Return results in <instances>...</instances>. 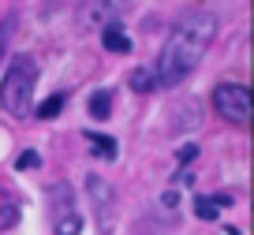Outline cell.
Wrapping results in <instances>:
<instances>
[{
	"label": "cell",
	"mask_w": 254,
	"mask_h": 235,
	"mask_svg": "<svg viewBox=\"0 0 254 235\" xmlns=\"http://www.w3.org/2000/svg\"><path fill=\"white\" fill-rule=\"evenodd\" d=\"M217 26L221 19L213 11H194V15H183L180 23L168 30L165 45L157 53V63H153V86H180L190 71L198 67V60L206 56V49L213 45Z\"/></svg>",
	"instance_id": "obj_1"
},
{
	"label": "cell",
	"mask_w": 254,
	"mask_h": 235,
	"mask_svg": "<svg viewBox=\"0 0 254 235\" xmlns=\"http://www.w3.org/2000/svg\"><path fill=\"white\" fill-rule=\"evenodd\" d=\"M34 86H38V60L19 53L15 60H11L8 75H4V86H0V109L8 112V116L23 119L26 112H30Z\"/></svg>",
	"instance_id": "obj_2"
},
{
	"label": "cell",
	"mask_w": 254,
	"mask_h": 235,
	"mask_svg": "<svg viewBox=\"0 0 254 235\" xmlns=\"http://www.w3.org/2000/svg\"><path fill=\"white\" fill-rule=\"evenodd\" d=\"M209 101H213L217 116H224L236 127H247V119H251V90L243 82H221V86H213Z\"/></svg>",
	"instance_id": "obj_3"
},
{
	"label": "cell",
	"mask_w": 254,
	"mask_h": 235,
	"mask_svg": "<svg viewBox=\"0 0 254 235\" xmlns=\"http://www.w3.org/2000/svg\"><path fill=\"white\" fill-rule=\"evenodd\" d=\"M127 8H131V0H82L75 19H79L82 30H101V26L116 23Z\"/></svg>",
	"instance_id": "obj_4"
},
{
	"label": "cell",
	"mask_w": 254,
	"mask_h": 235,
	"mask_svg": "<svg viewBox=\"0 0 254 235\" xmlns=\"http://www.w3.org/2000/svg\"><path fill=\"white\" fill-rule=\"evenodd\" d=\"M86 190H90V198L97 202V213H101V224H105V213H109V209H112V202H116L112 187L101 179V176H90V179H86Z\"/></svg>",
	"instance_id": "obj_5"
},
{
	"label": "cell",
	"mask_w": 254,
	"mask_h": 235,
	"mask_svg": "<svg viewBox=\"0 0 254 235\" xmlns=\"http://www.w3.org/2000/svg\"><path fill=\"white\" fill-rule=\"evenodd\" d=\"M82 138L90 142V153L94 157H101V161H116V138H109V134H97V131H86Z\"/></svg>",
	"instance_id": "obj_6"
},
{
	"label": "cell",
	"mask_w": 254,
	"mask_h": 235,
	"mask_svg": "<svg viewBox=\"0 0 254 235\" xmlns=\"http://www.w3.org/2000/svg\"><path fill=\"white\" fill-rule=\"evenodd\" d=\"M101 45L109 49V53H131V38H127V34L120 30L116 23L101 26Z\"/></svg>",
	"instance_id": "obj_7"
},
{
	"label": "cell",
	"mask_w": 254,
	"mask_h": 235,
	"mask_svg": "<svg viewBox=\"0 0 254 235\" xmlns=\"http://www.w3.org/2000/svg\"><path fill=\"white\" fill-rule=\"evenodd\" d=\"M53 232L56 235H79L82 232V213L79 209H64L53 217Z\"/></svg>",
	"instance_id": "obj_8"
},
{
	"label": "cell",
	"mask_w": 254,
	"mask_h": 235,
	"mask_svg": "<svg viewBox=\"0 0 254 235\" xmlns=\"http://www.w3.org/2000/svg\"><path fill=\"white\" fill-rule=\"evenodd\" d=\"M109 112H112V94L109 90H94V94H90V116L109 119Z\"/></svg>",
	"instance_id": "obj_9"
},
{
	"label": "cell",
	"mask_w": 254,
	"mask_h": 235,
	"mask_svg": "<svg viewBox=\"0 0 254 235\" xmlns=\"http://www.w3.org/2000/svg\"><path fill=\"white\" fill-rule=\"evenodd\" d=\"M190 205H194V217H198V220H217V217H221V205L213 202V194H194Z\"/></svg>",
	"instance_id": "obj_10"
},
{
	"label": "cell",
	"mask_w": 254,
	"mask_h": 235,
	"mask_svg": "<svg viewBox=\"0 0 254 235\" xmlns=\"http://www.w3.org/2000/svg\"><path fill=\"white\" fill-rule=\"evenodd\" d=\"M127 82H131L135 94H150V90H153V71L150 67H135L131 75H127Z\"/></svg>",
	"instance_id": "obj_11"
},
{
	"label": "cell",
	"mask_w": 254,
	"mask_h": 235,
	"mask_svg": "<svg viewBox=\"0 0 254 235\" xmlns=\"http://www.w3.org/2000/svg\"><path fill=\"white\" fill-rule=\"evenodd\" d=\"M60 109H64V94H53V97H45V101L38 105V116L41 119H56Z\"/></svg>",
	"instance_id": "obj_12"
},
{
	"label": "cell",
	"mask_w": 254,
	"mask_h": 235,
	"mask_svg": "<svg viewBox=\"0 0 254 235\" xmlns=\"http://www.w3.org/2000/svg\"><path fill=\"white\" fill-rule=\"evenodd\" d=\"M19 224V205H0V228Z\"/></svg>",
	"instance_id": "obj_13"
},
{
	"label": "cell",
	"mask_w": 254,
	"mask_h": 235,
	"mask_svg": "<svg viewBox=\"0 0 254 235\" xmlns=\"http://www.w3.org/2000/svg\"><path fill=\"white\" fill-rule=\"evenodd\" d=\"M194 157H198V146H194V142H187V146L176 149V161H180V165H190Z\"/></svg>",
	"instance_id": "obj_14"
},
{
	"label": "cell",
	"mask_w": 254,
	"mask_h": 235,
	"mask_svg": "<svg viewBox=\"0 0 254 235\" xmlns=\"http://www.w3.org/2000/svg\"><path fill=\"white\" fill-rule=\"evenodd\" d=\"M34 165H38V153H34V149H26V153L15 161V168H34Z\"/></svg>",
	"instance_id": "obj_15"
},
{
	"label": "cell",
	"mask_w": 254,
	"mask_h": 235,
	"mask_svg": "<svg viewBox=\"0 0 254 235\" xmlns=\"http://www.w3.org/2000/svg\"><path fill=\"white\" fill-rule=\"evenodd\" d=\"M176 183H183V187H190V183H194V172H187V168H183V172L176 176Z\"/></svg>",
	"instance_id": "obj_16"
},
{
	"label": "cell",
	"mask_w": 254,
	"mask_h": 235,
	"mask_svg": "<svg viewBox=\"0 0 254 235\" xmlns=\"http://www.w3.org/2000/svg\"><path fill=\"white\" fill-rule=\"evenodd\" d=\"M161 205H168V209H176V190H168V194H161Z\"/></svg>",
	"instance_id": "obj_17"
},
{
	"label": "cell",
	"mask_w": 254,
	"mask_h": 235,
	"mask_svg": "<svg viewBox=\"0 0 254 235\" xmlns=\"http://www.w3.org/2000/svg\"><path fill=\"white\" fill-rule=\"evenodd\" d=\"M4 34H8V23H0V56H4Z\"/></svg>",
	"instance_id": "obj_18"
}]
</instances>
